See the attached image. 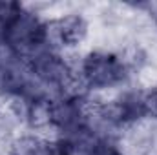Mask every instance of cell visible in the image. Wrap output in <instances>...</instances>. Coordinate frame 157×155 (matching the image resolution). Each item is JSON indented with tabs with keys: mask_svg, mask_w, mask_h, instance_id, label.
<instances>
[]
</instances>
